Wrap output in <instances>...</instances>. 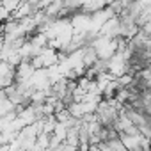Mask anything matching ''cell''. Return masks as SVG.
<instances>
[{"instance_id": "1", "label": "cell", "mask_w": 151, "mask_h": 151, "mask_svg": "<svg viewBox=\"0 0 151 151\" xmlns=\"http://www.w3.org/2000/svg\"><path fill=\"white\" fill-rule=\"evenodd\" d=\"M71 25L75 29V32H89L91 30V13L80 11L71 14Z\"/></svg>"}, {"instance_id": "2", "label": "cell", "mask_w": 151, "mask_h": 151, "mask_svg": "<svg viewBox=\"0 0 151 151\" xmlns=\"http://www.w3.org/2000/svg\"><path fill=\"white\" fill-rule=\"evenodd\" d=\"M68 110L73 117H77V119H82L86 110H84V103L82 101H69L68 103Z\"/></svg>"}, {"instance_id": "3", "label": "cell", "mask_w": 151, "mask_h": 151, "mask_svg": "<svg viewBox=\"0 0 151 151\" xmlns=\"http://www.w3.org/2000/svg\"><path fill=\"white\" fill-rule=\"evenodd\" d=\"M52 133H53L59 140H62V142H64V140H66V137H68V126H66L64 123H60V121H59V123L55 124V128H53V132H52Z\"/></svg>"}, {"instance_id": "4", "label": "cell", "mask_w": 151, "mask_h": 151, "mask_svg": "<svg viewBox=\"0 0 151 151\" xmlns=\"http://www.w3.org/2000/svg\"><path fill=\"white\" fill-rule=\"evenodd\" d=\"M7 20H11V11L4 4H0V23H6Z\"/></svg>"}, {"instance_id": "5", "label": "cell", "mask_w": 151, "mask_h": 151, "mask_svg": "<svg viewBox=\"0 0 151 151\" xmlns=\"http://www.w3.org/2000/svg\"><path fill=\"white\" fill-rule=\"evenodd\" d=\"M7 98V93H6V89H0V101L2 100H6Z\"/></svg>"}, {"instance_id": "6", "label": "cell", "mask_w": 151, "mask_h": 151, "mask_svg": "<svg viewBox=\"0 0 151 151\" xmlns=\"http://www.w3.org/2000/svg\"><path fill=\"white\" fill-rule=\"evenodd\" d=\"M27 2H30V4H32V6H37V4H39V2H41V0H27Z\"/></svg>"}, {"instance_id": "7", "label": "cell", "mask_w": 151, "mask_h": 151, "mask_svg": "<svg viewBox=\"0 0 151 151\" xmlns=\"http://www.w3.org/2000/svg\"><path fill=\"white\" fill-rule=\"evenodd\" d=\"M112 2H116V0H105V4H107V6H110Z\"/></svg>"}, {"instance_id": "8", "label": "cell", "mask_w": 151, "mask_h": 151, "mask_svg": "<svg viewBox=\"0 0 151 151\" xmlns=\"http://www.w3.org/2000/svg\"><path fill=\"white\" fill-rule=\"evenodd\" d=\"M0 142H2V132H0Z\"/></svg>"}]
</instances>
